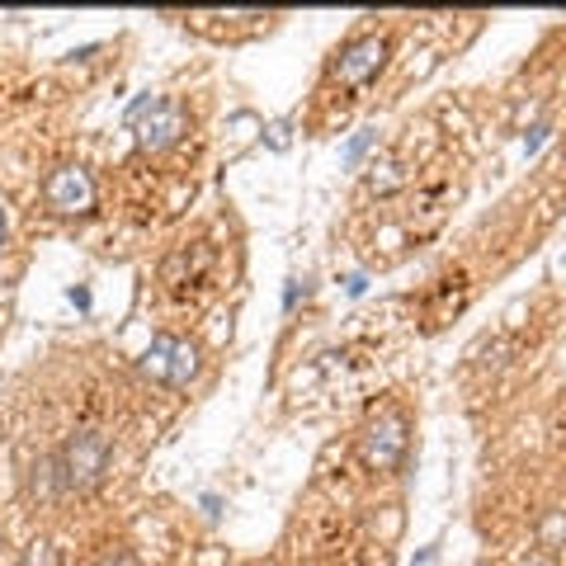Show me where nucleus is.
Wrapping results in <instances>:
<instances>
[{
	"mask_svg": "<svg viewBox=\"0 0 566 566\" xmlns=\"http://www.w3.org/2000/svg\"><path fill=\"white\" fill-rule=\"evenodd\" d=\"M109 463H114V439L104 430H76L67 444L57 453V467H61V486L71 491H94L104 482Z\"/></svg>",
	"mask_w": 566,
	"mask_h": 566,
	"instance_id": "f257e3e1",
	"label": "nucleus"
},
{
	"mask_svg": "<svg viewBox=\"0 0 566 566\" xmlns=\"http://www.w3.org/2000/svg\"><path fill=\"white\" fill-rule=\"evenodd\" d=\"M359 453H364V463L373 472H392L401 463V453H406V416L383 411L364 430V439H359Z\"/></svg>",
	"mask_w": 566,
	"mask_h": 566,
	"instance_id": "f03ea898",
	"label": "nucleus"
},
{
	"mask_svg": "<svg viewBox=\"0 0 566 566\" xmlns=\"http://www.w3.org/2000/svg\"><path fill=\"white\" fill-rule=\"evenodd\" d=\"M43 199L53 213H90L94 208V180L81 166H57L43 184Z\"/></svg>",
	"mask_w": 566,
	"mask_h": 566,
	"instance_id": "7ed1b4c3",
	"label": "nucleus"
},
{
	"mask_svg": "<svg viewBox=\"0 0 566 566\" xmlns=\"http://www.w3.org/2000/svg\"><path fill=\"white\" fill-rule=\"evenodd\" d=\"M184 128H189L184 109L176 100H161L147 118L137 123V147L142 151H166V147H176V142L184 137Z\"/></svg>",
	"mask_w": 566,
	"mask_h": 566,
	"instance_id": "20e7f679",
	"label": "nucleus"
},
{
	"mask_svg": "<svg viewBox=\"0 0 566 566\" xmlns=\"http://www.w3.org/2000/svg\"><path fill=\"white\" fill-rule=\"evenodd\" d=\"M383 61H387V38H359L336 57L330 71H336L340 86H359V81H369V76L383 71Z\"/></svg>",
	"mask_w": 566,
	"mask_h": 566,
	"instance_id": "39448f33",
	"label": "nucleus"
},
{
	"mask_svg": "<svg viewBox=\"0 0 566 566\" xmlns=\"http://www.w3.org/2000/svg\"><path fill=\"white\" fill-rule=\"evenodd\" d=\"M194 373H199V344L176 340V350H170V369H166V387H189V377Z\"/></svg>",
	"mask_w": 566,
	"mask_h": 566,
	"instance_id": "423d86ee",
	"label": "nucleus"
},
{
	"mask_svg": "<svg viewBox=\"0 0 566 566\" xmlns=\"http://www.w3.org/2000/svg\"><path fill=\"white\" fill-rule=\"evenodd\" d=\"M29 496H38V500L67 496V486H61V467H57V453H53V459H38V463H34V477H29Z\"/></svg>",
	"mask_w": 566,
	"mask_h": 566,
	"instance_id": "0eeeda50",
	"label": "nucleus"
},
{
	"mask_svg": "<svg viewBox=\"0 0 566 566\" xmlns=\"http://www.w3.org/2000/svg\"><path fill=\"white\" fill-rule=\"evenodd\" d=\"M170 350H176V336H156V340L147 344V354L137 359V369L147 373V377H156V383H166V369H170Z\"/></svg>",
	"mask_w": 566,
	"mask_h": 566,
	"instance_id": "6e6552de",
	"label": "nucleus"
},
{
	"mask_svg": "<svg viewBox=\"0 0 566 566\" xmlns=\"http://www.w3.org/2000/svg\"><path fill=\"white\" fill-rule=\"evenodd\" d=\"M373 137H377V133H369V128H364V133H354V137H350V147H344V166H354L359 156L373 147Z\"/></svg>",
	"mask_w": 566,
	"mask_h": 566,
	"instance_id": "1a4fd4ad",
	"label": "nucleus"
},
{
	"mask_svg": "<svg viewBox=\"0 0 566 566\" xmlns=\"http://www.w3.org/2000/svg\"><path fill=\"white\" fill-rule=\"evenodd\" d=\"M307 293H312V279H293L288 293H283V307H297V297H307Z\"/></svg>",
	"mask_w": 566,
	"mask_h": 566,
	"instance_id": "9d476101",
	"label": "nucleus"
},
{
	"mask_svg": "<svg viewBox=\"0 0 566 566\" xmlns=\"http://www.w3.org/2000/svg\"><path fill=\"white\" fill-rule=\"evenodd\" d=\"M543 142H547V123H533V128L524 133V151L533 156V151H539V147H543Z\"/></svg>",
	"mask_w": 566,
	"mask_h": 566,
	"instance_id": "9b49d317",
	"label": "nucleus"
},
{
	"mask_svg": "<svg viewBox=\"0 0 566 566\" xmlns=\"http://www.w3.org/2000/svg\"><path fill=\"white\" fill-rule=\"evenodd\" d=\"M24 566H53V543H34V553H29Z\"/></svg>",
	"mask_w": 566,
	"mask_h": 566,
	"instance_id": "f8f14e48",
	"label": "nucleus"
},
{
	"mask_svg": "<svg viewBox=\"0 0 566 566\" xmlns=\"http://www.w3.org/2000/svg\"><path fill=\"white\" fill-rule=\"evenodd\" d=\"M270 147H274V151L288 147V123H283V118H279V123H270Z\"/></svg>",
	"mask_w": 566,
	"mask_h": 566,
	"instance_id": "ddd939ff",
	"label": "nucleus"
},
{
	"mask_svg": "<svg viewBox=\"0 0 566 566\" xmlns=\"http://www.w3.org/2000/svg\"><path fill=\"white\" fill-rule=\"evenodd\" d=\"M364 288H369L364 274H350V279H344V293H350V297H364Z\"/></svg>",
	"mask_w": 566,
	"mask_h": 566,
	"instance_id": "4468645a",
	"label": "nucleus"
},
{
	"mask_svg": "<svg viewBox=\"0 0 566 566\" xmlns=\"http://www.w3.org/2000/svg\"><path fill=\"white\" fill-rule=\"evenodd\" d=\"M100 566H142V562H137L133 553H114V557H104Z\"/></svg>",
	"mask_w": 566,
	"mask_h": 566,
	"instance_id": "2eb2a0df",
	"label": "nucleus"
},
{
	"mask_svg": "<svg viewBox=\"0 0 566 566\" xmlns=\"http://www.w3.org/2000/svg\"><path fill=\"white\" fill-rule=\"evenodd\" d=\"M434 557H439V547H424V553H420L411 566H434Z\"/></svg>",
	"mask_w": 566,
	"mask_h": 566,
	"instance_id": "dca6fc26",
	"label": "nucleus"
},
{
	"mask_svg": "<svg viewBox=\"0 0 566 566\" xmlns=\"http://www.w3.org/2000/svg\"><path fill=\"white\" fill-rule=\"evenodd\" d=\"M203 510L217 514V510H223V496H213V491H208V496H203Z\"/></svg>",
	"mask_w": 566,
	"mask_h": 566,
	"instance_id": "f3484780",
	"label": "nucleus"
}]
</instances>
